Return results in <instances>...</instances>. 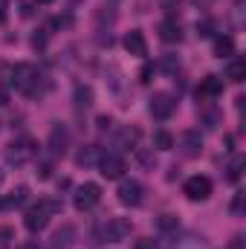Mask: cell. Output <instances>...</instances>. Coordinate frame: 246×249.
<instances>
[{"instance_id":"obj_1","label":"cell","mask_w":246,"mask_h":249,"mask_svg":"<svg viewBox=\"0 0 246 249\" xmlns=\"http://www.w3.org/2000/svg\"><path fill=\"white\" fill-rule=\"evenodd\" d=\"M58 212H61V203H58V200H38V206H32V209L23 214V226H26L29 232H41V229H47L50 217L58 214Z\"/></svg>"},{"instance_id":"obj_2","label":"cell","mask_w":246,"mask_h":249,"mask_svg":"<svg viewBox=\"0 0 246 249\" xmlns=\"http://www.w3.org/2000/svg\"><path fill=\"white\" fill-rule=\"evenodd\" d=\"M15 87L26 96H41L44 93V75L32 67V64H18L15 67Z\"/></svg>"},{"instance_id":"obj_3","label":"cell","mask_w":246,"mask_h":249,"mask_svg":"<svg viewBox=\"0 0 246 249\" xmlns=\"http://www.w3.org/2000/svg\"><path fill=\"white\" fill-rule=\"evenodd\" d=\"M35 151H38V145L29 136H20V139H15V142L6 145V154L3 157H6L9 165H23V162H29L35 157Z\"/></svg>"},{"instance_id":"obj_4","label":"cell","mask_w":246,"mask_h":249,"mask_svg":"<svg viewBox=\"0 0 246 249\" xmlns=\"http://www.w3.org/2000/svg\"><path fill=\"white\" fill-rule=\"evenodd\" d=\"M96 235L102 238V241H124L127 235H130V220L127 217H107L99 229H96Z\"/></svg>"},{"instance_id":"obj_5","label":"cell","mask_w":246,"mask_h":249,"mask_svg":"<svg viewBox=\"0 0 246 249\" xmlns=\"http://www.w3.org/2000/svg\"><path fill=\"white\" fill-rule=\"evenodd\" d=\"M99 200H102V188L96 186V183H84V186H78L75 188V197H72V203H75L78 212H90V209H96Z\"/></svg>"},{"instance_id":"obj_6","label":"cell","mask_w":246,"mask_h":249,"mask_svg":"<svg viewBox=\"0 0 246 249\" xmlns=\"http://www.w3.org/2000/svg\"><path fill=\"white\" fill-rule=\"evenodd\" d=\"M185 197L188 200H194V203H203V200H209L211 197V180L209 177H203V174H197V177H188L185 180Z\"/></svg>"},{"instance_id":"obj_7","label":"cell","mask_w":246,"mask_h":249,"mask_svg":"<svg viewBox=\"0 0 246 249\" xmlns=\"http://www.w3.org/2000/svg\"><path fill=\"white\" fill-rule=\"evenodd\" d=\"M148 110H151V116H154V119H168V116L177 110V102H174V96H171V93H154V96H151Z\"/></svg>"},{"instance_id":"obj_8","label":"cell","mask_w":246,"mask_h":249,"mask_svg":"<svg viewBox=\"0 0 246 249\" xmlns=\"http://www.w3.org/2000/svg\"><path fill=\"white\" fill-rule=\"evenodd\" d=\"M142 191L145 188H142L139 180H122L116 194H119V203H124V206H139L142 203Z\"/></svg>"},{"instance_id":"obj_9","label":"cell","mask_w":246,"mask_h":249,"mask_svg":"<svg viewBox=\"0 0 246 249\" xmlns=\"http://www.w3.org/2000/svg\"><path fill=\"white\" fill-rule=\"evenodd\" d=\"M99 168H102V174H105L107 180H119L124 174V160L119 154H105V157L99 160Z\"/></svg>"},{"instance_id":"obj_10","label":"cell","mask_w":246,"mask_h":249,"mask_svg":"<svg viewBox=\"0 0 246 249\" xmlns=\"http://www.w3.org/2000/svg\"><path fill=\"white\" fill-rule=\"evenodd\" d=\"M67 142H70V133H67V127H64V124H55V127L50 130V154H53V157H64V151H67Z\"/></svg>"},{"instance_id":"obj_11","label":"cell","mask_w":246,"mask_h":249,"mask_svg":"<svg viewBox=\"0 0 246 249\" xmlns=\"http://www.w3.org/2000/svg\"><path fill=\"white\" fill-rule=\"evenodd\" d=\"M72 241H75V226L64 223L61 229L53 232V238H50V249H70L72 247Z\"/></svg>"},{"instance_id":"obj_12","label":"cell","mask_w":246,"mask_h":249,"mask_svg":"<svg viewBox=\"0 0 246 249\" xmlns=\"http://www.w3.org/2000/svg\"><path fill=\"white\" fill-rule=\"evenodd\" d=\"M180 148H183L185 157H197V154L203 151V136H200V130H185L183 136H180Z\"/></svg>"},{"instance_id":"obj_13","label":"cell","mask_w":246,"mask_h":249,"mask_svg":"<svg viewBox=\"0 0 246 249\" xmlns=\"http://www.w3.org/2000/svg\"><path fill=\"white\" fill-rule=\"evenodd\" d=\"M124 50L130 53V55H139V58H145L148 55V44H145V35L142 32H127L124 35Z\"/></svg>"},{"instance_id":"obj_14","label":"cell","mask_w":246,"mask_h":249,"mask_svg":"<svg viewBox=\"0 0 246 249\" xmlns=\"http://www.w3.org/2000/svg\"><path fill=\"white\" fill-rule=\"evenodd\" d=\"M26 197H29V188H26V186H18L15 191H9L6 197H0V212H9V209L23 206V203H26Z\"/></svg>"},{"instance_id":"obj_15","label":"cell","mask_w":246,"mask_h":249,"mask_svg":"<svg viewBox=\"0 0 246 249\" xmlns=\"http://www.w3.org/2000/svg\"><path fill=\"white\" fill-rule=\"evenodd\" d=\"M159 38H162L165 44H180V41H183L180 23H177V20H162V23H159Z\"/></svg>"},{"instance_id":"obj_16","label":"cell","mask_w":246,"mask_h":249,"mask_svg":"<svg viewBox=\"0 0 246 249\" xmlns=\"http://www.w3.org/2000/svg\"><path fill=\"white\" fill-rule=\"evenodd\" d=\"M223 93V81L217 78V75H206L203 81H200V96L203 99H217Z\"/></svg>"},{"instance_id":"obj_17","label":"cell","mask_w":246,"mask_h":249,"mask_svg":"<svg viewBox=\"0 0 246 249\" xmlns=\"http://www.w3.org/2000/svg\"><path fill=\"white\" fill-rule=\"evenodd\" d=\"M99 160H102V157H99V148H96V145H84V148L75 154V162H78V165H84V168L96 165Z\"/></svg>"},{"instance_id":"obj_18","label":"cell","mask_w":246,"mask_h":249,"mask_svg":"<svg viewBox=\"0 0 246 249\" xmlns=\"http://www.w3.org/2000/svg\"><path fill=\"white\" fill-rule=\"evenodd\" d=\"M226 78L235 81V84L244 81L246 78V61L244 58H232V61H229V67H226Z\"/></svg>"},{"instance_id":"obj_19","label":"cell","mask_w":246,"mask_h":249,"mask_svg":"<svg viewBox=\"0 0 246 249\" xmlns=\"http://www.w3.org/2000/svg\"><path fill=\"white\" fill-rule=\"evenodd\" d=\"M232 53H235V41H232L229 35H223V38L214 41V55H217V58H229Z\"/></svg>"},{"instance_id":"obj_20","label":"cell","mask_w":246,"mask_h":249,"mask_svg":"<svg viewBox=\"0 0 246 249\" xmlns=\"http://www.w3.org/2000/svg\"><path fill=\"white\" fill-rule=\"evenodd\" d=\"M93 105V90L87 84H78L75 87V107H90Z\"/></svg>"},{"instance_id":"obj_21","label":"cell","mask_w":246,"mask_h":249,"mask_svg":"<svg viewBox=\"0 0 246 249\" xmlns=\"http://www.w3.org/2000/svg\"><path fill=\"white\" fill-rule=\"evenodd\" d=\"M154 148H159V151L174 148V136H171L168 130H157V133H154Z\"/></svg>"},{"instance_id":"obj_22","label":"cell","mask_w":246,"mask_h":249,"mask_svg":"<svg viewBox=\"0 0 246 249\" xmlns=\"http://www.w3.org/2000/svg\"><path fill=\"white\" fill-rule=\"evenodd\" d=\"M244 165H246V160L238 154L235 160H232V165H229V180L235 183V180H241V174H244Z\"/></svg>"},{"instance_id":"obj_23","label":"cell","mask_w":246,"mask_h":249,"mask_svg":"<svg viewBox=\"0 0 246 249\" xmlns=\"http://www.w3.org/2000/svg\"><path fill=\"white\" fill-rule=\"evenodd\" d=\"M211 29H214V20H209V18H206V20H197V35H200V38H209Z\"/></svg>"},{"instance_id":"obj_24","label":"cell","mask_w":246,"mask_h":249,"mask_svg":"<svg viewBox=\"0 0 246 249\" xmlns=\"http://www.w3.org/2000/svg\"><path fill=\"white\" fill-rule=\"evenodd\" d=\"M12 238H15V235H12V229H6V226H3V229H0V249H9Z\"/></svg>"},{"instance_id":"obj_25","label":"cell","mask_w":246,"mask_h":249,"mask_svg":"<svg viewBox=\"0 0 246 249\" xmlns=\"http://www.w3.org/2000/svg\"><path fill=\"white\" fill-rule=\"evenodd\" d=\"M50 174H53V162H41V165H38V177H41V180H47Z\"/></svg>"},{"instance_id":"obj_26","label":"cell","mask_w":246,"mask_h":249,"mask_svg":"<svg viewBox=\"0 0 246 249\" xmlns=\"http://www.w3.org/2000/svg\"><path fill=\"white\" fill-rule=\"evenodd\" d=\"M159 226H162V229H177V220H174L171 214H165V217L159 220Z\"/></svg>"},{"instance_id":"obj_27","label":"cell","mask_w":246,"mask_h":249,"mask_svg":"<svg viewBox=\"0 0 246 249\" xmlns=\"http://www.w3.org/2000/svg\"><path fill=\"white\" fill-rule=\"evenodd\" d=\"M133 249H157V244H154L151 238H142V241H136V247Z\"/></svg>"},{"instance_id":"obj_28","label":"cell","mask_w":246,"mask_h":249,"mask_svg":"<svg viewBox=\"0 0 246 249\" xmlns=\"http://www.w3.org/2000/svg\"><path fill=\"white\" fill-rule=\"evenodd\" d=\"M232 212H235V214H241V212H244V194H238V197H235V203H232Z\"/></svg>"},{"instance_id":"obj_29","label":"cell","mask_w":246,"mask_h":249,"mask_svg":"<svg viewBox=\"0 0 246 249\" xmlns=\"http://www.w3.org/2000/svg\"><path fill=\"white\" fill-rule=\"evenodd\" d=\"M6 15H9V0H0V23L6 20Z\"/></svg>"},{"instance_id":"obj_30","label":"cell","mask_w":246,"mask_h":249,"mask_svg":"<svg viewBox=\"0 0 246 249\" xmlns=\"http://www.w3.org/2000/svg\"><path fill=\"white\" fill-rule=\"evenodd\" d=\"M197 3H203V6H209V0H197Z\"/></svg>"},{"instance_id":"obj_31","label":"cell","mask_w":246,"mask_h":249,"mask_svg":"<svg viewBox=\"0 0 246 249\" xmlns=\"http://www.w3.org/2000/svg\"><path fill=\"white\" fill-rule=\"evenodd\" d=\"M38 3H53V0H38Z\"/></svg>"}]
</instances>
